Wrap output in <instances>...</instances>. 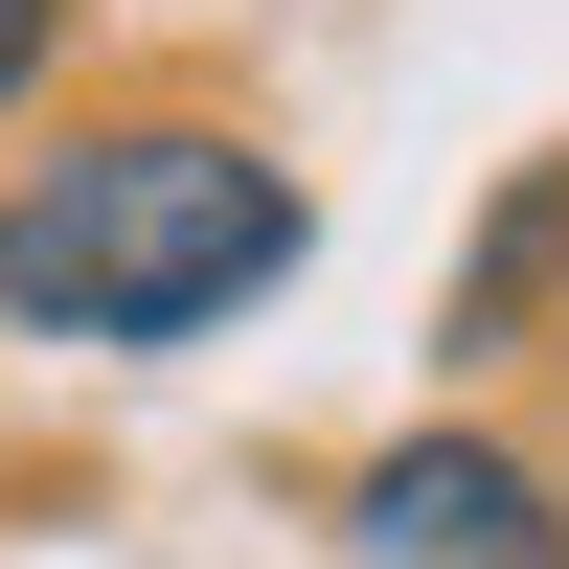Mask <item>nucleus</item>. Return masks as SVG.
<instances>
[{
    "label": "nucleus",
    "instance_id": "3",
    "mask_svg": "<svg viewBox=\"0 0 569 569\" xmlns=\"http://www.w3.org/2000/svg\"><path fill=\"white\" fill-rule=\"evenodd\" d=\"M547 273H569V160H547L525 206L479 228V273H456V319H433V342H456V365H501V342H525V319H547Z\"/></svg>",
    "mask_w": 569,
    "mask_h": 569
},
{
    "label": "nucleus",
    "instance_id": "1",
    "mask_svg": "<svg viewBox=\"0 0 569 569\" xmlns=\"http://www.w3.org/2000/svg\"><path fill=\"white\" fill-rule=\"evenodd\" d=\"M297 251H319V182L228 114H91L0 182V319L91 342V365H160L206 319H251Z\"/></svg>",
    "mask_w": 569,
    "mask_h": 569
},
{
    "label": "nucleus",
    "instance_id": "2",
    "mask_svg": "<svg viewBox=\"0 0 569 569\" xmlns=\"http://www.w3.org/2000/svg\"><path fill=\"white\" fill-rule=\"evenodd\" d=\"M342 547L365 569H569V479L501 433H388L342 479Z\"/></svg>",
    "mask_w": 569,
    "mask_h": 569
},
{
    "label": "nucleus",
    "instance_id": "4",
    "mask_svg": "<svg viewBox=\"0 0 569 569\" xmlns=\"http://www.w3.org/2000/svg\"><path fill=\"white\" fill-rule=\"evenodd\" d=\"M46 46H69V0H0V114L46 91Z\"/></svg>",
    "mask_w": 569,
    "mask_h": 569
}]
</instances>
